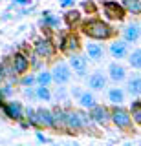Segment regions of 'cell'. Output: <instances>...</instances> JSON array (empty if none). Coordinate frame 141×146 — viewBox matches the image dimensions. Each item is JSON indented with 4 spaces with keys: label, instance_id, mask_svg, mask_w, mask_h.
Listing matches in <instances>:
<instances>
[{
    "label": "cell",
    "instance_id": "20",
    "mask_svg": "<svg viewBox=\"0 0 141 146\" xmlns=\"http://www.w3.org/2000/svg\"><path fill=\"white\" fill-rule=\"evenodd\" d=\"M125 88H126L125 90L126 95H130V97H134V99L141 97V75L139 73H134V75H130L128 79H126Z\"/></svg>",
    "mask_w": 141,
    "mask_h": 146
},
{
    "label": "cell",
    "instance_id": "33",
    "mask_svg": "<svg viewBox=\"0 0 141 146\" xmlns=\"http://www.w3.org/2000/svg\"><path fill=\"white\" fill-rule=\"evenodd\" d=\"M81 7L86 11V15H94V13L97 11V6H95L92 0H83V2H81Z\"/></svg>",
    "mask_w": 141,
    "mask_h": 146
},
{
    "label": "cell",
    "instance_id": "22",
    "mask_svg": "<svg viewBox=\"0 0 141 146\" xmlns=\"http://www.w3.org/2000/svg\"><path fill=\"white\" fill-rule=\"evenodd\" d=\"M51 111H53V131L66 133V126H64V106L55 104V106L51 108Z\"/></svg>",
    "mask_w": 141,
    "mask_h": 146
},
{
    "label": "cell",
    "instance_id": "3",
    "mask_svg": "<svg viewBox=\"0 0 141 146\" xmlns=\"http://www.w3.org/2000/svg\"><path fill=\"white\" fill-rule=\"evenodd\" d=\"M110 117H112V126H116L119 131L130 133L134 131V121L130 117V110L126 106H110Z\"/></svg>",
    "mask_w": 141,
    "mask_h": 146
},
{
    "label": "cell",
    "instance_id": "26",
    "mask_svg": "<svg viewBox=\"0 0 141 146\" xmlns=\"http://www.w3.org/2000/svg\"><path fill=\"white\" fill-rule=\"evenodd\" d=\"M126 60H128V66L132 70H141V48L132 49L128 57H126Z\"/></svg>",
    "mask_w": 141,
    "mask_h": 146
},
{
    "label": "cell",
    "instance_id": "18",
    "mask_svg": "<svg viewBox=\"0 0 141 146\" xmlns=\"http://www.w3.org/2000/svg\"><path fill=\"white\" fill-rule=\"evenodd\" d=\"M121 36L126 44H136L141 40V26L138 22H130L121 29Z\"/></svg>",
    "mask_w": 141,
    "mask_h": 146
},
{
    "label": "cell",
    "instance_id": "12",
    "mask_svg": "<svg viewBox=\"0 0 141 146\" xmlns=\"http://www.w3.org/2000/svg\"><path fill=\"white\" fill-rule=\"evenodd\" d=\"M86 84H88V88H90V91H92V93L104 91V90L108 88V77H106V73H104V71L95 70L94 73H90V75H88Z\"/></svg>",
    "mask_w": 141,
    "mask_h": 146
},
{
    "label": "cell",
    "instance_id": "39",
    "mask_svg": "<svg viewBox=\"0 0 141 146\" xmlns=\"http://www.w3.org/2000/svg\"><path fill=\"white\" fill-rule=\"evenodd\" d=\"M19 126H20V128H24V130H28V128H31L28 121H20V122H19Z\"/></svg>",
    "mask_w": 141,
    "mask_h": 146
},
{
    "label": "cell",
    "instance_id": "37",
    "mask_svg": "<svg viewBox=\"0 0 141 146\" xmlns=\"http://www.w3.org/2000/svg\"><path fill=\"white\" fill-rule=\"evenodd\" d=\"M13 4L15 6H20V7H31V0H13Z\"/></svg>",
    "mask_w": 141,
    "mask_h": 146
},
{
    "label": "cell",
    "instance_id": "23",
    "mask_svg": "<svg viewBox=\"0 0 141 146\" xmlns=\"http://www.w3.org/2000/svg\"><path fill=\"white\" fill-rule=\"evenodd\" d=\"M77 104H79L81 110H84V111H90L95 104H97V99H95V93H92L90 90H84L83 95H81L79 99H77Z\"/></svg>",
    "mask_w": 141,
    "mask_h": 146
},
{
    "label": "cell",
    "instance_id": "1",
    "mask_svg": "<svg viewBox=\"0 0 141 146\" xmlns=\"http://www.w3.org/2000/svg\"><path fill=\"white\" fill-rule=\"evenodd\" d=\"M79 29L86 38L94 40V42H112L116 38V27L101 17L84 18Z\"/></svg>",
    "mask_w": 141,
    "mask_h": 146
},
{
    "label": "cell",
    "instance_id": "8",
    "mask_svg": "<svg viewBox=\"0 0 141 146\" xmlns=\"http://www.w3.org/2000/svg\"><path fill=\"white\" fill-rule=\"evenodd\" d=\"M88 115L92 117V121L97 124V128H108L112 126V117H110V106L108 104H95V106L88 111Z\"/></svg>",
    "mask_w": 141,
    "mask_h": 146
},
{
    "label": "cell",
    "instance_id": "5",
    "mask_svg": "<svg viewBox=\"0 0 141 146\" xmlns=\"http://www.w3.org/2000/svg\"><path fill=\"white\" fill-rule=\"evenodd\" d=\"M31 49H33V51L37 53L44 62L53 60V58L57 57V53H59L57 46H55V42H53V38H51V36H46V35L35 38V42H33V46H31Z\"/></svg>",
    "mask_w": 141,
    "mask_h": 146
},
{
    "label": "cell",
    "instance_id": "17",
    "mask_svg": "<svg viewBox=\"0 0 141 146\" xmlns=\"http://www.w3.org/2000/svg\"><path fill=\"white\" fill-rule=\"evenodd\" d=\"M84 51H86V57L94 62H101L106 55V49L101 42H94V40H88L84 44Z\"/></svg>",
    "mask_w": 141,
    "mask_h": 146
},
{
    "label": "cell",
    "instance_id": "29",
    "mask_svg": "<svg viewBox=\"0 0 141 146\" xmlns=\"http://www.w3.org/2000/svg\"><path fill=\"white\" fill-rule=\"evenodd\" d=\"M35 97H37V100L49 102V100L53 99V93H51L49 88H46V86H35Z\"/></svg>",
    "mask_w": 141,
    "mask_h": 146
},
{
    "label": "cell",
    "instance_id": "31",
    "mask_svg": "<svg viewBox=\"0 0 141 146\" xmlns=\"http://www.w3.org/2000/svg\"><path fill=\"white\" fill-rule=\"evenodd\" d=\"M13 91H15L13 84H7V82H2V84H0V95H2L4 100H11Z\"/></svg>",
    "mask_w": 141,
    "mask_h": 146
},
{
    "label": "cell",
    "instance_id": "24",
    "mask_svg": "<svg viewBox=\"0 0 141 146\" xmlns=\"http://www.w3.org/2000/svg\"><path fill=\"white\" fill-rule=\"evenodd\" d=\"M126 15L141 17V0H119Z\"/></svg>",
    "mask_w": 141,
    "mask_h": 146
},
{
    "label": "cell",
    "instance_id": "35",
    "mask_svg": "<svg viewBox=\"0 0 141 146\" xmlns=\"http://www.w3.org/2000/svg\"><path fill=\"white\" fill-rule=\"evenodd\" d=\"M68 91H70V97H74V99L77 100V99L81 97V95H83V91H84V90L81 88V86H72V88L68 90Z\"/></svg>",
    "mask_w": 141,
    "mask_h": 146
},
{
    "label": "cell",
    "instance_id": "4",
    "mask_svg": "<svg viewBox=\"0 0 141 146\" xmlns=\"http://www.w3.org/2000/svg\"><path fill=\"white\" fill-rule=\"evenodd\" d=\"M29 53L31 49L26 44H22L17 51H13V55L9 57V62L13 66V71H15L17 77H22L26 73H29Z\"/></svg>",
    "mask_w": 141,
    "mask_h": 146
},
{
    "label": "cell",
    "instance_id": "6",
    "mask_svg": "<svg viewBox=\"0 0 141 146\" xmlns=\"http://www.w3.org/2000/svg\"><path fill=\"white\" fill-rule=\"evenodd\" d=\"M101 7H103V15H104V20L106 22H123L126 17L125 9H123L119 0H103L101 2Z\"/></svg>",
    "mask_w": 141,
    "mask_h": 146
},
{
    "label": "cell",
    "instance_id": "15",
    "mask_svg": "<svg viewBox=\"0 0 141 146\" xmlns=\"http://www.w3.org/2000/svg\"><path fill=\"white\" fill-rule=\"evenodd\" d=\"M68 66L72 68V73L77 77H86V73H88V60L81 53L68 57Z\"/></svg>",
    "mask_w": 141,
    "mask_h": 146
},
{
    "label": "cell",
    "instance_id": "13",
    "mask_svg": "<svg viewBox=\"0 0 141 146\" xmlns=\"http://www.w3.org/2000/svg\"><path fill=\"white\" fill-rule=\"evenodd\" d=\"M106 77H108L110 82H114V86H117V84H121V82H126L128 73H126V68L123 66V64L110 62L108 68H106Z\"/></svg>",
    "mask_w": 141,
    "mask_h": 146
},
{
    "label": "cell",
    "instance_id": "36",
    "mask_svg": "<svg viewBox=\"0 0 141 146\" xmlns=\"http://www.w3.org/2000/svg\"><path fill=\"white\" fill-rule=\"evenodd\" d=\"M59 6L64 7V9H72L75 6V0H59Z\"/></svg>",
    "mask_w": 141,
    "mask_h": 146
},
{
    "label": "cell",
    "instance_id": "14",
    "mask_svg": "<svg viewBox=\"0 0 141 146\" xmlns=\"http://www.w3.org/2000/svg\"><path fill=\"white\" fill-rule=\"evenodd\" d=\"M108 53H110L112 58L116 60H121V58H126L130 53V44H126L123 38H114L110 44H108Z\"/></svg>",
    "mask_w": 141,
    "mask_h": 146
},
{
    "label": "cell",
    "instance_id": "19",
    "mask_svg": "<svg viewBox=\"0 0 141 146\" xmlns=\"http://www.w3.org/2000/svg\"><path fill=\"white\" fill-rule=\"evenodd\" d=\"M106 99L110 102V106H125L126 91L119 88V86H112V88L106 90Z\"/></svg>",
    "mask_w": 141,
    "mask_h": 146
},
{
    "label": "cell",
    "instance_id": "21",
    "mask_svg": "<svg viewBox=\"0 0 141 146\" xmlns=\"http://www.w3.org/2000/svg\"><path fill=\"white\" fill-rule=\"evenodd\" d=\"M79 110V119H81V126H83V133H90V135H99V128L97 124L92 121V117L88 115V111L77 108Z\"/></svg>",
    "mask_w": 141,
    "mask_h": 146
},
{
    "label": "cell",
    "instance_id": "16",
    "mask_svg": "<svg viewBox=\"0 0 141 146\" xmlns=\"http://www.w3.org/2000/svg\"><path fill=\"white\" fill-rule=\"evenodd\" d=\"M62 22H64V24L68 26V29L75 31V29H79L81 24L84 22V15L79 11V9H75V7L66 9L64 15H62Z\"/></svg>",
    "mask_w": 141,
    "mask_h": 146
},
{
    "label": "cell",
    "instance_id": "34",
    "mask_svg": "<svg viewBox=\"0 0 141 146\" xmlns=\"http://www.w3.org/2000/svg\"><path fill=\"white\" fill-rule=\"evenodd\" d=\"M22 95L28 99V102L37 100V97H35V88H22Z\"/></svg>",
    "mask_w": 141,
    "mask_h": 146
},
{
    "label": "cell",
    "instance_id": "10",
    "mask_svg": "<svg viewBox=\"0 0 141 146\" xmlns=\"http://www.w3.org/2000/svg\"><path fill=\"white\" fill-rule=\"evenodd\" d=\"M49 73H51V80L55 86H66L72 80V75H74L68 62H55Z\"/></svg>",
    "mask_w": 141,
    "mask_h": 146
},
{
    "label": "cell",
    "instance_id": "9",
    "mask_svg": "<svg viewBox=\"0 0 141 146\" xmlns=\"http://www.w3.org/2000/svg\"><path fill=\"white\" fill-rule=\"evenodd\" d=\"M64 126H66V133H72V135L83 133V126H81L79 110L77 108L64 106Z\"/></svg>",
    "mask_w": 141,
    "mask_h": 146
},
{
    "label": "cell",
    "instance_id": "40",
    "mask_svg": "<svg viewBox=\"0 0 141 146\" xmlns=\"http://www.w3.org/2000/svg\"><path fill=\"white\" fill-rule=\"evenodd\" d=\"M4 102H6V100H4L2 95H0V111H2V108H4Z\"/></svg>",
    "mask_w": 141,
    "mask_h": 146
},
{
    "label": "cell",
    "instance_id": "38",
    "mask_svg": "<svg viewBox=\"0 0 141 146\" xmlns=\"http://www.w3.org/2000/svg\"><path fill=\"white\" fill-rule=\"evenodd\" d=\"M35 137H37V141H39V143H42V144H44V143H48V137L44 135L40 130H37V131H35Z\"/></svg>",
    "mask_w": 141,
    "mask_h": 146
},
{
    "label": "cell",
    "instance_id": "28",
    "mask_svg": "<svg viewBox=\"0 0 141 146\" xmlns=\"http://www.w3.org/2000/svg\"><path fill=\"white\" fill-rule=\"evenodd\" d=\"M19 86L20 88H35L37 86V75L33 71L26 73V75L19 77Z\"/></svg>",
    "mask_w": 141,
    "mask_h": 146
},
{
    "label": "cell",
    "instance_id": "25",
    "mask_svg": "<svg viewBox=\"0 0 141 146\" xmlns=\"http://www.w3.org/2000/svg\"><path fill=\"white\" fill-rule=\"evenodd\" d=\"M130 117L134 121V126L141 128V99H134L130 102Z\"/></svg>",
    "mask_w": 141,
    "mask_h": 146
},
{
    "label": "cell",
    "instance_id": "2",
    "mask_svg": "<svg viewBox=\"0 0 141 146\" xmlns=\"http://www.w3.org/2000/svg\"><path fill=\"white\" fill-rule=\"evenodd\" d=\"M53 42H55L59 53L66 55V57H72V55H77L81 53L83 49V42H81V36L77 31H57L55 36H53Z\"/></svg>",
    "mask_w": 141,
    "mask_h": 146
},
{
    "label": "cell",
    "instance_id": "30",
    "mask_svg": "<svg viewBox=\"0 0 141 146\" xmlns=\"http://www.w3.org/2000/svg\"><path fill=\"white\" fill-rule=\"evenodd\" d=\"M35 75H37V86H46V88H49V86L53 84L49 70H42V71L35 73Z\"/></svg>",
    "mask_w": 141,
    "mask_h": 146
},
{
    "label": "cell",
    "instance_id": "7",
    "mask_svg": "<svg viewBox=\"0 0 141 146\" xmlns=\"http://www.w3.org/2000/svg\"><path fill=\"white\" fill-rule=\"evenodd\" d=\"M2 113H4V117H7L13 122L26 121V106L20 102V100H15V99L6 100V102H4Z\"/></svg>",
    "mask_w": 141,
    "mask_h": 146
},
{
    "label": "cell",
    "instance_id": "11",
    "mask_svg": "<svg viewBox=\"0 0 141 146\" xmlns=\"http://www.w3.org/2000/svg\"><path fill=\"white\" fill-rule=\"evenodd\" d=\"M61 24H62V17L55 15L51 11H42V17L39 20V26L46 31V36H49V33H57L61 31Z\"/></svg>",
    "mask_w": 141,
    "mask_h": 146
},
{
    "label": "cell",
    "instance_id": "32",
    "mask_svg": "<svg viewBox=\"0 0 141 146\" xmlns=\"http://www.w3.org/2000/svg\"><path fill=\"white\" fill-rule=\"evenodd\" d=\"M68 97H70V91H68L64 86H57L55 93H53V99H55L57 102H64Z\"/></svg>",
    "mask_w": 141,
    "mask_h": 146
},
{
    "label": "cell",
    "instance_id": "27",
    "mask_svg": "<svg viewBox=\"0 0 141 146\" xmlns=\"http://www.w3.org/2000/svg\"><path fill=\"white\" fill-rule=\"evenodd\" d=\"M44 64H46V62H44L42 58H40L39 55L31 49V53H29V70L33 71V73H39V71L44 70Z\"/></svg>",
    "mask_w": 141,
    "mask_h": 146
}]
</instances>
